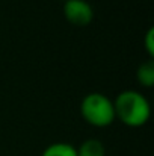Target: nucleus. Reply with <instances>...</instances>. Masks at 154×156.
<instances>
[{
	"instance_id": "0eeeda50",
	"label": "nucleus",
	"mask_w": 154,
	"mask_h": 156,
	"mask_svg": "<svg viewBox=\"0 0 154 156\" xmlns=\"http://www.w3.org/2000/svg\"><path fill=\"white\" fill-rule=\"evenodd\" d=\"M145 49L150 55V58L153 59L154 56V27H150L147 30V35H145Z\"/></svg>"
},
{
	"instance_id": "39448f33",
	"label": "nucleus",
	"mask_w": 154,
	"mask_h": 156,
	"mask_svg": "<svg viewBox=\"0 0 154 156\" xmlns=\"http://www.w3.org/2000/svg\"><path fill=\"white\" fill-rule=\"evenodd\" d=\"M136 77H138V82L147 88L154 85V61L151 58L138 67Z\"/></svg>"
},
{
	"instance_id": "f257e3e1",
	"label": "nucleus",
	"mask_w": 154,
	"mask_h": 156,
	"mask_svg": "<svg viewBox=\"0 0 154 156\" xmlns=\"http://www.w3.org/2000/svg\"><path fill=\"white\" fill-rule=\"evenodd\" d=\"M113 108L115 117H118L128 127L144 126L151 114V108L147 97L133 90L119 93L113 100Z\"/></svg>"
},
{
	"instance_id": "20e7f679",
	"label": "nucleus",
	"mask_w": 154,
	"mask_h": 156,
	"mask_svg": "<svg viewBox=\"0 0 154 156\" xmlns=\"http://www.w3.org/2000/svg\"><path fill=\"white\" fill-rule=\"evenodd\" d=\"M77 156H104L106 155V149L103 146L101 141L98 140H86L80 144L79 149H76Z\"/></svg>"
},
{
	"instance_id": "7ed1b4c3",
	"label": "nucleus",
	"mask_w": 154,
	"mask_h": 156,
	"mask_svg": "<svg viewBox=\"0 0 154 156\" xmlns=\"http://www.w3.org/2000/svg\"><path fill=\"white\" fill-rule=\"evenodd\" d=\"M63 15L71 24L86 26L94 18V9L86 0H65Z\"/></svg>"
},
{
	"instance_id": "423d86ee",
	"label": "nucleus",
	"mask_w": 154,
	"mask_h": 156,
	"mask_svg": "<svg viewBox=\"0 0 154 156\" xmlns=\"http://www.w3.org/2000/svg\"><path fill=\"white\" fill-rule=\"evenodd\" d=\"M41 156H77L76 147L67 143H54L49 146Z\"/></svg>"
},
{
	"instance_id": "6e6552de",
	"label": "nucleus",
	"mask_w": 154,
	"mask_h": 156,
	"mask_svg": "<svg viewBox=\"0 0 154 156\" xmlns=\"http://www.w3.org/2000/svg\"><path fill=\"white\" fill-rule=\"evenodd\" d=\"M63 2H65V0H63Z\"/></svg>"
},
{
	"instance_id": "f03ea898",
	"label": "nucleus",
	"mask_w": 154,
	"mask_h": 156,
	"mask_svg": "<svg viewBox=\"0 0 154 156\" xmlns=\"http://www.w3.org/2000/svg\"><path fill=\"white\" fill-rule=\"evenodd\" d=\"M80 112L82 117L95 127H107L116 118L113 100L101 93L88 94L80 103Z\"/></svg>"
}]
</instances>
